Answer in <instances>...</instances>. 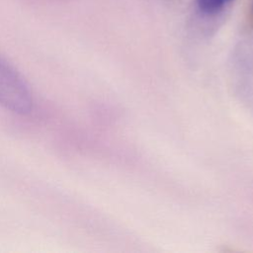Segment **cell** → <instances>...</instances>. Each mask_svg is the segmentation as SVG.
<instances>
[{
	"mask_svg": "<svg viewBox=\"0 0 253 253\" xmlns=\"http://www.w3.org/2000/svg\"><path fill=\"white\" fill-rule=\"evenodd\" d=\"M31 89L21 74L8 62L0 58V105L21 115L33 109Z\"/></svg>",
	"mask_w": 253,
	"mask_h": 253,
	"instance_id": "obj_1",
	"label": "cell"
},
{
	"mask_svg": "<svg viewBox=\"0 0 253 253\" xmlns=\"http://www.w3.org/2000/svg\"><path fill=\"white\" fill-rule=\"evenodd\" d=\"M199 10L208 16H213L221 12L233 0H196Z\"/></svg>",
	"mask_w": 253,
	"mask_h": 253,
	"instance_id": "obj_2",
	"label": "cell"
}]
</instances>
